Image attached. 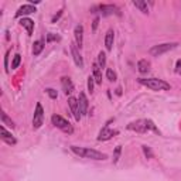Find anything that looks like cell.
<instances>
[{
    "label": "cell",
    "mask_w": 181,
    "mask_h": 181,
    "mask_svg": "<svg viewBox=\"0 0 181 181\" xmlns=\"http://www.w3.org/2000/svg\"><path fill=\"white\" fill-rule=\"evenodd\" d=\"M44 123V109L41 106V104L35 105V112L33 116V127L34 129H40Z\"/></svg>",
    "instance_id": "cell-6"
},
{
    "label": "cell",
    "mask_w": 181,
    "mask_h": 181,
    "mask_svg": "<svg viewBox=\"0 0 181 181\" xmlns=\"http://www.w3.org/2000/svg\"><path fill=\"white\" fill-rule=\"evenodd\" d=\"M2 123H3V125H7V126H10L12 129H13V127H14V123H13V120H12V119H9V117H7V115H6L5 112L2 113Z\"/></svg>",
    "instance_id": "cell-23"
},
{
    "label": "cell",
    "mask_w": 181,
    "mask_h": 181,
    "mask_svg": "<svg viewBox=\"0 0 181 181\" xmlns=\"http://www.w3.org/2000/svg\"><path fill=\"white\" fill-rule=\"evenodd\" d=\"M0 132H2V139H3L6 143H9V144H16V139H14L13 136L5 129V126H2Z\"/></svg>",
    "instance_id": "cell-17"
},
{
    "label": "cell",
    "mask_w": 181,
    "mask_h": 181,
    "mask_svg": "<svg viewBox=\"0 0 181 181\" xmlns=\"http://www.w3.org/2000/svg\"><path fill=\"white\" fill-rule=\"evenodd\" d=\"M45 92H47L48 95H50V98H51V99H57V96H58L57 90H55V89H52V88H48V89L45 90Z\"/></svg>",
    "instance_id": "cell-28"
},
{
    "label": "cell",
    "mask_w": 181,
    "mask_h": 181,
    "mask_svg": "<svg viewBox=\"0 0 181 181\" xmlns=\"http://www.w3.org/2000/svg\"><path fill=\"white\" fill-rule=\"evenodd\" d=\"M94 82H95V78L94 77H88V90H89L90 94L94 92Z\"/></svg>",
    "instance_id": "cell-27"
},
{
    "label": "cell",
    "mask_w": 181,
    "mask_h": 181,
    "mask_svg": "<svg viewBox=\"0 0 181 181\" xmlns=\"http://www.w3.org/2000/svg\"><path fill=\"white\" fill-rule=\"evenodd\" d=\"M137 81L140 85L147 86L151 90H170V84H167L163 79H157V78H139Z\"/></svg>",
    "instance_id": "cell-3"
},
{
    "label": "cell",
    "mask_w": 181,
    "mask_h": 181,
    "mask_svg": "<svg viewBox=\"0 0 181 181\" xmlns=\"http://www.w3.org/2000/svg\"><path fill=\"white\" fill-rule=\"evenodd\" d=\"M98 64H99L100 68H105V65H106V54L105 52L100 51L99 55H98Z\"/></svg>",
    "instance_id": "cell-22"
},
{
    "label": "cell",
    "mask_w": 181,
    "mask_h": 181,
    "mask_svg": "<svg viewBox=\"0 0 181 181\" xmlns=\"http://www.w3.org/2000/svg\"><path fill=\"white\" fill-rule=\"evenodd\" d=\"M71 52H72L74 61H75L77 67H79V68H84V60H82L81 54H79V51H78L77 44H71Z\"/></svg>",
    "instance_id": "cell-11"
},
{
    "label": "cell",
    "mask_w": 181,
    "mask_h": 181,
    "mask_svg": "<svg viewBox=\"0 0 181 181\" xmlns=\"http://www.w3.org/2000/svg\"><path fill=\"white\" fill-rule=\"evenodd\" d=\"M51 122L52 125L55 126V127H58V129H61L62 132H65V133H72L74 129L72 126H71V123H69L68 120H65L62 116H60V115H52L51 116Z\"/></svg>",
    "instance_id": "cell-4"
},
{
    "label": "cell",
    "mask_w": 181,
    "mask_h": 181,
    "mask_svg": "<svg viewBox=\"0 0 181 181\" xmlns=\"http://www.w3.org/2000/svg\"><path fill=\"white\" fill-rule=\"evenodd\" d=\"M74 35H75V43H77V47L82 48V44H84V27H82L81 24L75 26Z\"/></svg>",
    "instance_id": "cell-10"
},
{
    "label": "cell",
    "mask_w": 181,
    "mask_h": 181,
    "mask_svg": "<svg viewBox=\"0 0 181 181\" xmlns=\"http://www.w3.org/2000/svg\"><path fill=\"white\" fill-rule=\"evenodd\" d=\"M133 6L134 7H137L142 13L147 14L149 13V7H147V3L146 2H143V0H133Z\"/></svg>",
    "instance_id": "cell-20"
},
{
    "label": "cell",
    "mask_w": 181,
    "mask_h": 181,
    "mask_svg": "<svg viewBox=\"0 0 181 181\" xmlns=\"http://www.w3.org/2000/svg\"><path fill=\"white\" fill-rule=\"evenodd\" d=\"M137 68H139V72L140 74H147L150 71V62L147 60H140L137 62Z\"/></svg>",
    "instance_id": "cell-18"
},
{
    "label": "cell",
    "mask_w": 181,
    "mask_h": 181,
    "mask_svg": "<svg viewBox=\"0 0 181 181\" xmlns=\"http://www.w3.org/2000/svg\"><path fill=\"white\" fill-rule=\"evenodd\" d=\"M176 72L178 74V75H181V60L177 61V64H176Z\"/></svg>",
    "instance_id": "cell-31"
},
{
    "label": "cell",
    "mask_w": 181,
    "mask_h": 181,
    "mask_svg": "<svg viewBox=\"0 0 181 181\" xmlns=\"http://www.w3.org/2000/svg\"><path fill=\"white\" fill-rule=\"evenodd\" d=\"M20 62H21V55H20V54H16V55L13 57V62H12V69L18 68Z\"/></svg>",
    "instance_id": "cell-24"
},
{
    "label": "cell",
    "mask_w": 181,
    "mask_h": 181,
    "mask_svg": "<svg viewBox=\"0 0 181 181\" xmlns=\"http://www.w3.org/2000/svg\"><path fill=\"white\" fill-rule=\"evenodd\" d=\"M92 71H94V78H95L96 84H102V74H100V67L98 62L92 65Z\"/></svg>",
    "instance_id": "cell-19"
},
{
    "label": "cell",
    "mask_w": 181,
    "mask_h": 181,
    "mask_svg": "<svg viewBox=\"0 0 181 181\" xmlns=\"http://www.w3.org/2000/svg\"><path fill=\"white\" fill-rule=\"evenodd\" d=\"M71 150L77 156L84 157V159H92V160H105L106 159V154H104V153H100V151H98V150H94V149H89V147L71 146Z\"/></svg>",
    "instance_id": "cell-2"
},
{
    "label": "cell",
    "mask_w": 181,
    "mask_h": 181,
    "mask_svg": "<svg viewBox=\"0 0 181 181\" xmlns=\"http://www.w3.org/2000/svg\"><path fill=\"white\" fill-rule=\"evenodd\" d=\"M7 61H9V51L6 54V58H5V67H6V71L9 72V65H7Z\"/></svg>",
    "instance_id": "cell-32"
},
{
    "label": "cell",
    "mask_w": 181,
    "mask_h": 181,
    "mask_svg": "<svg viewBox=\"0 0 181 181\" xmlns=\"http://www.w3.org/2000/svg\"><path fill=\"white\" fill-rule=\"evenodd\" d=\"M61 14H62V12H60V13L57 14V16H54V17H52V23H55L57 20H58V18L61 17Z\"/></svg>",
    "instance_id": "cell-34"
},
{
    "label": "cell",
    "mask_w": 181,
    "mask_h": 181,
    "mask_svg": "<svg viewBox=\"0 0 181 181\" xmlns=\"http://www.w3.org/2000/svg\"><path fill=\"white\" fill-rule=\"evenodd\" d=\"M113 40H115V33H113V30H108V33H106V35H105V47H106L108 51L112 50Z\"/></svg>",
    "instance_id": "cell-16"
},
{
    "label": "cell",
    "mask_w": 181,
    "mask_h": 181,
    "mask_svg": "<svg viewBox=\"0 0 181 181\" xmlns=\"http://www.w3.org/2000/svg\"><path fill=\"white\" fill-rule=\"evenodd\" d=\"M68 105H69V108H71V112H72L74 117H75V120L79 122L81 120V109H79V104H78V99H75V98H69L68 99Z\"/></svg>",
    "instance_id": "cell-7"
},
{
    "label": "cell",
    "mask_w": 181,
    "mask_h": 181,
    "mask_svg": "<svg viewBox=\"0 0 181 181\" xmlns=\"http://www.w3.org/2000/svg\"><path fill=\"white\" fill-rule=\"evenodd\" d=\"M99 10H100V13H102V16H110V14H117L119 16L120 14L119 9L113 5H100Z\"/></svg>",
    "instance_id": "cell-9"
},
{
    "label": "cell",
    "mask_w": 181,
    "mask_h": 181,
    "mask_svg": "<svg viewBox=\"0 0 181 181\" xmlns=\"http://www.w3.org/2000/svg\"><path fill=\"white\" fill-rule=\"evenodd\" d=\"M61 85H62V89H64L65 95H69L74 92V84L72 81L69 79L68 77H62L61 78Z\"/></svg>",
    "instance_id": "cell-12"
},
{
    "label": "cell",
    "mask_w": 181,
    "mask_h": 181,
    "mask_svg": "<svg viewBox=\"0 0 181 181\" xmlns=\"http://www.w3.org/2000/svg\"><path fill=\"white\" fill-rule=\"evenodd\" d=\"M178 44L177 43H166V44H160V45H154V47L150 48V54L154 57H160L163 55V54H166V52H168L170 50H173V48H176Z\"/></svg>",
    "instance_id": "cell-5"
},
{
    "label": "cell",
    "mask_w": 181,
    "mask_h": 181,
    "mask_svg": "<svg viewBox=\"0 0 181 181\" xmlns=\"http://www.w3.org/2000/svg\"><path fill=\"white\" fill-rule=\"evenodd\" d=\"M43 50H44V41L43 40H38V41H35V43L33 44V54H34V55H40Z\"/></svg>",
    "instance_id": "cell-21"
},
{
    "label": "cell",
    "mask_w": 181,
    "mask_h": 181,
    "mask_svg": "<svg viewBox=\"0 0 181 181\" xmlns=\"http://www.w3.org/2000/svg\"><path fill=\"white\" fill-rule=\"evenodd\" d=\"M60 40V37L58 35H54V34H47V41L50 43V41H58Z\"/></svg>",
    "instance_id": "cell-30"
},
{
    "label": "cell",
    "mask_w": 181,
    "mask_h": 181,
    "mask_svg": "<svg viewBox=\"0 0 181 181\" xmlns=\"http://www.w3.org/2000/svg\"><path fill=\"white\" fill-rule=\"evenodd\" d=\"M98 23H99V18L96 17L95 20H94V24H92V30H94V31L96 30V27H98Z\"/></svg>",
    "instance_id": "cell-33"
},
{
    "label": "cell",
    "mask_w": 181,
    "mask_h": 181,
    "mask_svg": "<svg viewBox=\"0 0 181 181\" xmlns=\"http://www.w3.org/2000/svg\"><path fill=\"white\" fill-rule=\"evenodd\" d=\"M143 153H144V156H146L147 159H151V157H153V153H151L149 146H143Z\"/></svg>",
    "instance_id": "cell-29"
},
{
    "label": "cell",
    "mask_w": 181,
    "mask_h": 181,
    "mask_svg": "<svg viewBox=\"0 0 181 181\" xmlns=\"http://www.w3.org/2000/svg\"><path fill=\"white\" fill-rule=\"evenodd\" d=\"M20 24H21V26L27 30V34H28V35L33 34V30H34V21H33L31 18L23 17L21 20H20Z\"/></svg>",
    "instance_id": "cell-15"
},
{
    "label": "cell",
    "mask_w": 181,
    "mask_h": 181,
    "mask_svg": "<svg viewBox=\"0 0 181 181\" xmlns=\"http://www.w3.org/2000/svg\"><path fill=\"white\" fill-rule=\"evenodd\" d=\"M116 94H117V95H122V89H120V88H117V89H116Z\"/></svg>",
    "instance_id": "cell-35"
},
{
    "label": "cell",
    "mask_w": 181,
    "mask_h": 181,
    "mask_svg": "<svg viewBox=\"0 0 181 181\" xmlns=\"http://www.w3.org/2000/svg\"><path fill=\"white\" fill-rule=\"evenodd\" d=\"M106 78H108L110 82H113V81H116V74H115V71L113 69H106Z\"/></svg>",
    "instance_id": "cell-26"
},
{
    "label": "cell",
    "mask_w": 181,
    "mask_h": 181,
    "mask_svg": "<svg viewBox=\"0 0 181 181\" xmlns=\"http://www.w3.org/2000/svg\"><path fill=\"white\" fill-rule=\"evenodd\" d=\"M78 104H79V109H81V115H88V99H86V95L84 92L79 94Z\"/></svg>",
    "instance_id": "cell-14"
},
{
    "label": "cell",
    "mask_w": 181,
    "mask_h": 181,
    "mask_svg": "<svg viewBox=\"0 0 181 181\" xmlns=\"http://www.w3.org/2000/svg\"><path fill=\"white\" fill-rule=\"evenodd\" d=\"M119 133L117 130H110L108 126H105L104 129L99 132V136H98V140L99 142H105V140H109V139H112L113 136H116Z\"/></svg>",
    "instance_id": "cell-8"
},
{
    "label": "cell",
    "mask_w": 181,
    "mask_h": 181,
    "mask_svg": "<svg viewBox=\"0 0 181 181\" xmlns=\"http://www.w3.org/2000/svg\"><path fill=\"white\" fill-rule=\"evenodd\" d=\"M127 129L133 130V132H139V133H147V132H156L160 133L159 129L156 127V125L150 119H139L136 122H132L127 125Z\"/></svg>",
    "instance_id": "cell-1"
},
{
    "label": "cell",
    "mask_w": 181,
    "mask_h": 181,
    "mask_svg": "<svg viewBox=\"0 0 181 181\" xmlns=\"http://www.w3.org/2000/svg\"><path fill=\"white\" fill-rule=\"evenodd\" d=\"M120 153H122V146H116V149H115V153H113V163H117V161H119Z\"/></svg>",
    "instance_id": "cell-25"
},
{
    "label": "cell",
    "mask_w": 181,
    "mask_h": 181,
    "mask_svg": "<svg viewBox=\"0 0 181 181\" xmlns=\"http://www.w3.org/2000/svg\"><path fill=\"white\" fill-rule=\"evenodd\" d=\"M35 13V7L33 5H24L21 6L20 9L16 12V17H21V16H26V14H31Z\"/></svg>",
    "instance_id": "cell-13"
}]
</instances>
